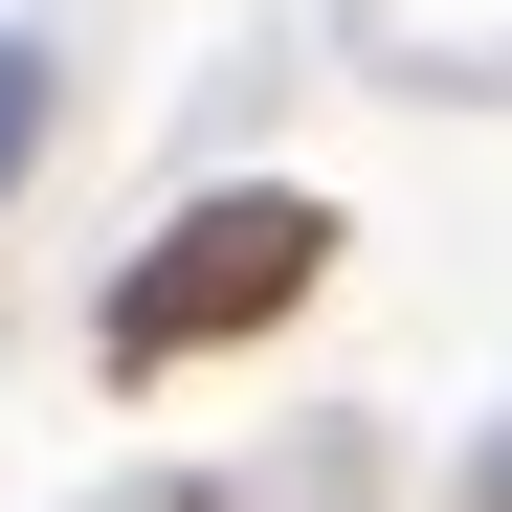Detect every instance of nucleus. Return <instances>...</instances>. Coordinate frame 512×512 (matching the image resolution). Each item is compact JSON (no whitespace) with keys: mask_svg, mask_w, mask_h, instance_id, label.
Masks as SVG:
<instances>
[{"mask_svg":"<svg viewBox=\"0 0 512 512\" xmlns=\"http://www.w3.org/2000/svg\"><path fill=\"white\" fill-rule=\"evenodd\" d=\"M312 268H334V201L245 179V201H201V223H156V245H134V290H112V357L156 379V357H201V334H268Z\"/></svg>","mask_w":512,"mask_h":512,"instance_id":"1","label":"nucleus"},{"mask_svg":"<svg viewBox=\"0 0 512 512\" xmlns=\"http://www.w3.org/2000/svg\"><path fill=\"white\" fill-rule=\"evenodd\" d=\"M23 134H45V67H23V45H0V179H23Z\"/></svg>","mask_w":512,"mask_h":512,"instance_id":"2","label":"nucleus"},{"mask_svg":"<svg viewBox=\"0 0 512 512\" xmlns=\"http://www.w3.org/2000/svg\"><path fill=\"white\" fill-rule=\"evenodd\" d=\"M490 512H512V446H490Z\"/></svg>","mask_w":512,"mask_h":512,"instance_id":"3","label":"nucleus"}]
</instances>
